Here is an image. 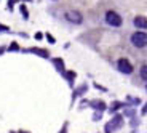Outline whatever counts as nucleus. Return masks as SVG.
Listing matches in <instances>:
<instances>
[{
  "label": "nucleus",
  "mask_w": 147,
  "mask_h": 133,
  "mask_svg": "<svg viewBox=\"0 0 147 133\" xmlns=\"http://www.w3.org/2000/svg\"><path fill=\"white\" fill-rule=\"evenodd\" d=\"M121 117H115L114 120L110 124H107V127H106V132L107 133H114V128H118V127H121Z\"/></svg>",
  "instance_id": "4"
},
{
  "label": "nucleus",
  "mask_w": 147,
  "mask_h": 133,
  "mask_svg": "<svg viewBox=\"0 0 147 133\" xmlns=\"http://www.w3.org/2000/svg\"><path fill=\"white\" fill-rule=\"evenodd\" d=\"M131 42L134 47L138 48H142L147 45V34L146 32H136V34H133V37H131Z\"/></svg>",
  "instance_id": "1"
},
{
  "label": "nucleus",
  "mask_w": 147,
  "mask_h": 133,
  "mask_svg": "<svg viewBox=\"0 0 147 133\" xmlns=\"http://www.w3.org/2000/svg\"><path fill=\"white\" fill-rule=\"evenodd\" d=\"M134 26H136L138 29H147V18L138 16V18L134 19Z\"/></svg>",
  "instance_id": "6"
},
{
  "label": "nucleus",
  "mask_w": 147,
  "mask_h": 133,
  "mask_svg": "<svg viewBox=\"0 0 147 133\" xmlns=\"http://www.w3.org/2000/svg\"><path fill=\"white\" fill-rule=\"evenodd\" d=\"M66 19H69L70 22H82V16L77 11H69V13H66Z\"/></svg>",
  "instance_id": "5"
},
{
  "label": "nucleus",
  "mask_w": 147,
  "mask_h": 133,
  "mask_svg": "<svg viewBox=\"0 0 147 133\" xmlns=\"http://www.w3.org/2000/svg\"><path fill=\"white\" fill-rule=\"evenodd\" d=\"M141 75H142V79H146V80H147V64L141 67Z\"/></svg>",
  "instance_id": "7"
},
{
  "label": "nucleus",
  "mask_w": 147,
  "mask_h": 133,
  "mask_svg": "<svg viewBox=\"0 0 147 133\" xmlns=\"http://www.w3.org/2000/svg\"><path fill=\"white\" fill-rule=\"evenodd\" d=\"M106 21H107V24H110V26H120L121 24V18L115 13V11H107L106 13Z\"/></svg>",
  "instance_id": "2"
},
{
  "label": "nucleus",
  "mask_w": 147,
  "mask_h": 133,
  "mask_svg": "<svg viewBox=\"0 0 147 133\" xmlns=\"http://www.w3.org/2000/svg\"><path fill=\"white\" fill-rule=\"evenodd\" d=\"M117 66H118V69H120L123 74H131V72H133V66L129 64L128 59H125V58H121L120 61H118Z\"/></svg>",
  "instance_id": "3"
}]
</instances>
